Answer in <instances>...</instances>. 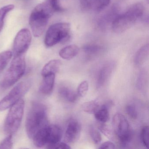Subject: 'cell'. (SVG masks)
I'll return each mask as SVG.
<instances>
[{"mask_svg":"<svg viewBox=\"0 0 149 149\" xmlns=\"http://www.w3.org/2000/svg\"><path fill=\"white\" fill-rule=\"evenodd\" d=\"M48 124L46 106L40 103L33 104L26 120V131L29 137L33 139L40 130Z\"/></svg>","mask_w":149,"mask_h":149,"instance_id":"1","label":"cell"},{"mask_svg":"<svg viewBox=\"0 0 149 149\" xmlns=\"http://www.w3.org/2000/svg\"><path fill=\"white\" fill-rule=\"evenodd\" d=\"M49 2L47 0L37 5L31 13L29 23L36 37H40L44 32L49 19L54 13Z\"/></svg>","mask_w":149,"mask_h":149,"instance_id":"2","label":"cell"},{"mask_svg":"<svg viewBox=\"0 0 149 149\" xmlns=\"http://www.w3.org/2000/svg\"><path fill=\"white\" fill-rule=\"evenodd\" d=\"M144 8L141 3L132 5L126 12L118 14L112 22L111 28L116 33L126 31L134 25L138 19L142 16Z\"/></svg>","mask_w":149,"mask_h":149,"instance_id":"3","label":"cell"},{"mask_svg":"<svg viewBox=\"0 0 149 149\" xmlns=\"http://www.w3.org/2000/svg\"><path fill=\"white\" fill-rule=\"evenodd\" d=\"M26 68L24 54L14 56L2 81V87L7 88L15 84L25 74Z\"/></svg>","mask_w":149,"mask_h":149,"instance_id":"4","label":"cell"},{"mask_svg":"<svg viewBox=\"0 0 149 149\" xmlns=\"http://www.w3.org/2000/svg\"><path fill=\"white\" fill-rule=\"evenodd\" d=\"M4 123L5 133L13 136L19 130L24 114L25 102L22 98L10 107Z\"/></svg>","mask_w":149,"mask_h":149,"instance_id":"5","label":"cell"},{"mask_svg":"<svg viewBox=\"0 0 149 149\" xmlns=\"http://www.w3.org/2000/svg\"><path fill=\"white\" fill-rule=\"evenodd\" d=\"M70 25L66 22L50 26L45 36L44 42L47 47H52L60 42H66L70 38Z\"/></svg>","mask_w":149,"mask_h":149,"instance_id":"6","label":"cell"},{"mask_svg":"<svg viewBox=\"0 0 149 149\" xmlns=\"http://www.w3.org/2000/svg\"><path fill=\"white\" fill-rule=\"evenodd\" d=\"M112 127L121 145L124 147L129 145L132 139V133L128 121L123 114H115L112 119Z\"/></svg>","mask_w":149,"mask_h":149,"instance_id":"7","label":"cell"},{"mask_svg":"<svg viewBox=\"0 0 149 149\" xmlns=\"http://www.w3.org/2000/svg\"><path fill=\"white\" fill-rule=\"evenodd\" d=\"M31 87L29 81H24L19 83L13 89L0 101V111H5L10 108L19 100L21 99Z\"/></svg>","mask_w":149,"mask_h":149,"instance_id":"8","label":"cell"},{"mask_svg":"<svg viewBox=\"0 0 149 149\" xmlns=\"http://www.w3.org/2000/svg\"><path fill=\"white\" fill-rule=\"evenodd\" d=\"M31 41L32 35L29 29H23L20 30L14 42V55L24 54L29 48Z\"/></svg>","mask_w":149,"mask_h":149,"instance_id":"9","label":"cell"},{"mask_svg":"<svg viewBox=\"0 0 149 149\" xmlns=\"http://www.w3.org/2000/svg\"><path fill=\"white\" fill-rule=\"evenodd\" d=\"M111 0H80V7L84 11L100 12L109 5Z\"/></svg>","mask_w":149,"mask_h":149,"instance_id":"10","label":"cell"},{"mask_svg":"<svg viewBox=\"0 0 149 149\" xmlns=\"http://www.w3.org/2000/svg\"><path fill=\"white\" fill-rule=\"evenodd\" d=\"M81 130L80 123L75 119H71L67 124L65 133V139L67 142L73 143L79 137Z\"/></svg>","mask_w":149,"mask_h":149,"instance_id":"11","label":"cell"},{"mask_svg":"<svg viewBox=\"0 0 149 149\" xmlns=\"http://www.w3.org/2000/svg\"><path fill=\"white\" fill-rule=\"evenodd\" d=\"M62 137V131L58 125L49 124L46 134V148H48L51 146L61 142Z\"/></svg>","mask_w":149,"mask_h":149,"instance_id":"12","label":"cell"},{"mask_svg":"<svg viewBox=\"0 0 149 149\" xmlns=\"http://www.w3.org/2000/svg\"><path fill=\"white\" fill-rule=\"evenodd\" d=\"M119 7L117 5H114L99 19L98 26L99 28L103 29L110 24L111 25L115 18L119 14Z\"/></svg>","mask_w":149,"mask_h":149,"instance_id":"13","label":"cell"},{"mask_svg":"<svg viewBox=\"0 0 149 149\" xmlns=\"http://www.w3.org/2000/svg\"><path fill=\"white\" fill-rule=\"evenodd\" d=\"M114 68V63L109 62L105 63L98 72L97 81V87L98 88L103 87L109 79Z\"/></svg>","mask_w":149,"mask_h":149,"instance_id":"14","label":"cell"},{"mask_svg":"<svg viewBox=\"0 0 149 149\" xmlns=\"http://www.w3.org/2000/svg\"><path fill=\"white\" fill-rule=\"evenodd\" d=\"M43 79L40 91L43 95H49L53 92L54 86L55 74H51L43 77Z\"/></svg>","mask_w":149,"mask_h":149,"instance_id":"15","label":"cell"},{"mask_svg":"<svg viewBox=\"0 0 149 149\" xmlns=\"http://www.w3.org/2000/svg\"><path fill=\"white\" fill-rule=\"evenodd\" d=\"M61 65V63L59 60H53L49 61L42 68L41 74L42 77L56 74L59 71Z\"/></svg>","mask_w":149,"mask_h":149,"instance_id":"16","label":"cell"},{"mask_svg":"<svg viewBox=\"0 0 149 149\" xmlns=\"http://www.w3.org/2000/svg\"><path fill=\"white\" fill-rule=\"evenodd\" d=\"M79 52V48L77 45H70L62 49L59 55L64 60H70L75 57Z\"/></svg>","mask_w":149,"mask_h":149,"instance_id":"17","label":"cell"},{"mask_svg":"<svg viewBox=\"0 0 149 149\" xmlns=\"http://www.w3.org/2000/svg\"><path fill=\"white\" fill-rule=\"evenodd\" d=\"M110 105L111 103L103 104L95 113V118L100 123H105L109 121V110Z\"/></svg>","mask_w":149,"mask_h":149,"instance_id":"18","label":"cell"},{"mask_svg":"<svg viewBox=\"0 0 149 149\" xmlns=\"http://www.w3.org/2000/svg\"><path fill=\"white\" fill-rule=\"evenodd\" d=\"M149 47L148 44L141 47L136 53L134 58L135 65H142L146 61L149 56Z\"/></svg>","mask_w":149,"mask_h":149,"instance_id":"19","label":"cell"},{"mask_svg":"<svg viewBox=\"0 0 149 149\" xmlns=\"http://www.w3.org/2000/svg\"><path fill=\"white\" fill-rule=\"evenodd\" d=\"M59 93L62 97L70 102H75L79 96L77 92L68 87H62L59 89Z\"/></svg>","mask_w":149,"mask_h":149,"instance_id":"20","label":"cell"},{"mask_svg":"<svg viewBox=\"0 0 149 149\" xmlns=\"http://www.w3.org/2000/svg\"><path fill=\"white\" fill-rule=\"evenodd\" d=\"M102 46L96 43L86 44L83 47L84 52L89 56L95 55L100 53L102 50Z\"/></svg>","mask_w":149,"mask_h":149,"instance_id":"21","label":"cell"},{"mask_svg":"<svg viewBox=\"0 0 149 149\" xmlns=\"http://www.w3.org/2000/svg\"><path fill=\"white\" fill-rule=\"evenodd\" d=\"M100 107L97 100H92L84 103L82 105V109L84 112L89 114H95Z\"/></svg>","mask_w":149,"mask_h":149,"instance_id":"22","label":"cell"},{"mask_svg":"<svg viewBox=\"0 0 149 149\" xmlns=\"http://www.w3.org/2000/svg\"><path fill=\"white\" fill-rule=\"evenodd\" d=\"M13 53L10 51H6L0 53V72L3 71L11 61Z\"/></svg>","mask_w":149,"mask_h":149,"instance_id":"23","label":"cell"},{"mask_svg":"<svg viewBox=\"0 0 149 149\" xmlns=\"http://www.w3.org/2000/svg\"><path fill=\"white\" fill-rule=\"evenodd\" d=\"M14 8V6L8 5L0 8V32L3 28L4 19L7 14Z\"/></svg>","mask_w":149,"mask_h":149,"instance_id":"24","label":"cell"},{"mask_svg":"<svg viewBox=\"0 0 149 149\" xmlns=\"http://www.w3.org/2000/svg\"><path fill=\"white\" fill-rule=\"evenodd\" d=\"M149 127L148 126H144L141 130L140 137L143 145L147 148H148L149 146Z\"/></svg>","mask_w":149,"mask_h":149,"instance_id":"25","label":"cell"},{"mask_svg":"<svg viewBox=\"0 0 149 149\" xmlns=\"http://www.w3.org/2000/svg\"><path fill=\"white\" fill-rule=\"evenodd\" d=\"M90 135L92 141L96 144H98L101 142L102 139V136L100 132L91 126L89 129Z\"/></svg>","mask_w":149,"mask_h":149,"instance_id":"26","label":"cell"},{"mask_svg":"<svg viewBox=\"0 0 149 149\" xmlns=\"http://www.w3.org/2000/svg\"><path fill=\"white\" fill-rule=\"evenodd\" d=\"M88 89L89 84L88 81H83L78 86L77 90V94L82 97H84L88 93Z\"/></svg>","mask_w":149,"mask_h":149,"instance_id":"27","label":"cell"},{"mask_svg":"<svg viewBox=\"0 0 149 149\" xmlns=\"http://www.w3.org/2000/svg\"><path fill=\"white\" fill-rule=\"evenodd\" d=\"M13 136L8 135L0 143V149H11L13 148Z\"/></svg>","mask_w":149,"mask_h":149,"instance_id":"28","label":"cell"},{"mask_svg":"<svg viewBox=\"0 0 149 149\" xmlns=\"http://www.w3.org/2000/svg\"><path fill=\"white\" fill-rule=\"evenodd\" d=\"M126 111L129 116L132 119H136L137 118V111L135 105L128 104L126 107Z\"/></svg>","mask_w":149,"mask_h":149,"instance_id":"29","label":"cell"},{"mask_svg":"<svg viewBox=\"0 0 149 149\" xmlns=\"http://www.w3.org/2000/svg\"><path fill=\"white\" fill-rule=\"evenodd\" d=\"M99 129L101 132L104 134L107 137L110 139H112L113 138L112 132L106 125L104 124V123H101V125H100L99 126Z\"/></svg>","mask_w":149,"mask_h":149,"instance_id":"30","label":"cell"},{"mask_svg":"<svg viewBox=\"0 0 149 149\" xmlns=\"http://www.w3.org/2000/svg\"><path fill=\"white\" fill-rule=\"evenodd\" d=\"M49 4L54 12H62L64 9L60 5L59 0H48Z\"/></svg>","mask_w":149,"mask_h":149,"instance_id":"31","label":"cell"},{"mask_svg":"<svg viewBox=\"0 0 149 149\" xmlns=\"http://www.w3.org/2000/svg\"><path fill=\"white\" fill-rule=\"evenodd\" d=\"M70 147L66 143L59 142L49 146L48 149H70Z\"/></svg>","mask_w":149,"mask_h":149,"instance_id":"32","label":"cell"},{"mask_svg":"<svg viewBox=\"0 0 149 149\" xmlns=\"http://www.w3.org/2000/svg\"><path fill=\"white\" fill-rule=\"evenodd\" d=\"M99 148L101 149H113L116 148V146L112 142L107 141L102 143Z\"/></svg>","mask_w":149,"mask_h":149,"instance_id":"33","label":"cell"},{"mask_svg":"<svg viewBox=\"0 0 149 149\" xmlns=\"http://www.w3.org/2000/svg\"><path fill=\"white\" fill-rule=\"evenodd\" d=\"M145 77L144 74H142L139 77L137 82V87L138 88L142 89L143 86L145 84Z\"/></svg>","mask_w":149,"mask_h":149,"instance_id":"34","label":"cell"}]
</instances>
